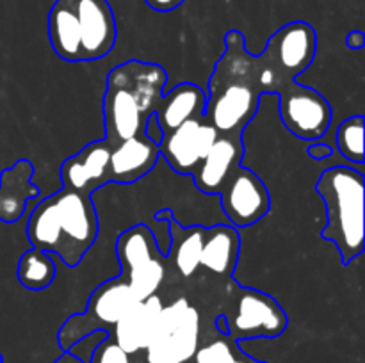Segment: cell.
<instances>
[{"mask_svg": "<svg viewBox=\"0 0 365 363\" xmlns=\"http://www.w3.org/2000/svg\"><path fill=\"white\" fill-rule=\"evenodd\" d=\"M245 146L241 135H217L209 153L192 173L195 185L205 194H220L223 185L241 166Z\"/></svg>", "mask_w": 365, "mask_h": 363, "instance_id": "15", "label": "cell"}, {"mask_svg": "<svg viewBox=\"0 0 365 363\" xmlns=\"http://www.w3.org/2000/svg\"><path fill=\"white\" fill-rule=\"evenodd\" d=\"M81 31L82 63L106 57L116 45L118 27L107 0H73Z\"/></svg>", "mask_w": 365, "mask_h": 363, "instance_id": "13", "label": "cell"}, {"mask_svg": "<svg viewBox=\"0 0 365 363\" xmlns=\"http://www.w3.org/2000/svg\"><path fill=\"white\" fill-rule=\"evenodd\" d=\"M116 255L121 265L120 276L138 301L155 295L166 276L164 255L155 233L146 224L128 228L118 237Z\"/></svg>", "mask_w": 365, "mask_h": 363, "instance_id": "6", "label": "cell"}, {"mask_svg": "<svg viewBox=\"0 0 365 363\" xmlns=\"http://www.w3.org/2000/svg\"><path fill=\"white\" fill-rule=\"evenodd\" d=\"M241 249V235L237 228L214 224L205 228L200 265L221 278H230L235 270Z\"/></svg>", "mask_w": 365, "mask_h": 363, "instance_id": "21", "label": "cell"}, {"mask_svg": "<svg viewBox=\"0 0 365 363\" xmlns=\"http://www.w3.org/2000/svg\"><path fill=\"white\" fill-rule=\"evenodd\" d=\"M164 216L170 219V256L171 262H173V267L178 270V274L182 278H191L200 267V255H202L203 238H205V228L180 226L171 217V212H166V210H164Z\"/></svg>", "mask_w": 365, "mask_h": 363, "instance_id": "22", "label": "cell"}, {"mask_svg": "<svg viewBox=\"0 0 365 363\" xmlns=\"http://www.w3.org/2000/svg\"><path fill=\"white\" fill-rule=\"evenodd\" d=\"M232 363H266V362H259V359H255V358H252V356L241 352V354H239Z\"/></svg>", "mask_w": 365, "mask_h": 363, "instance_id": "30", "label": "cell"}, {"mask_svg": "<svg viewBox=\"0 0 365 363\" xmlns=\"http://www.w3.org/2000/svg\"><path fill=\"white\" fill-rule=\"evenodd\" d=\"M163 306V301L157 298V294L138 301L118 320L110 337L128 354H139L152 342Z\"/></svg>", "mask_w": 365, "mask_h": 363, "instance_id": "17", "label": "cell"}, {"mask_svg": "<svg viewBox=\"0 0 365 363\" xmlns=\"http://www.w3.org/2000/svg\"><path fill=\"white\" fill-rule=\"evenodd\" d=\"M200 345V313L185 298L163 306L152 342L145 349L146 363H191Z\"/></svg>", "mask_w": 365, "mask_h": 363, "instance_id": "7", "label": "cell"}, {"mask_svg": "<svg viewBox=\"0 0 365 363\" xmlns=\"http://www.w3.org/2000/svg\"><path fill=\"white\" fill-rule=\"evenodd\" d=\"M160 159L159 144L146 135L127 139L110 148L109 184H134L145 178Z\"/></svg>", "mask_w": 365, "mask_h": 363, "instance_id": "16", "label": "cell"}, {"mask_svg": "<svg viewBox=\"0 0 365 363\" xmlns=\"http://www.w3.org/2000/svg\"><path fill=\"white\" fill-rule=\"evenodd\" d=\"M316 191L328 217L321 237L335 244L348 265L364 251V174L348 166H331L317 178Z\"/></svg>", "mask_w": 365, "mask_h": 363, "instance_id": "4", "label": "cell"}, {"mask_svg": "<svg viewBox=\"0 0 365 363\" xmlns=\"http://www.w3.org/2000/svg\"><path fill=\"white\" fill-rule=\"evenodd\" d=\"M56 262L52 255L38 248H31L18 260V281L29 290H45L56 280Z\"/></svg>", "mask_w": 365, "mask_h": 363, "instance_id": "23", "label": "cell"}, {"mask_svg": "<svg viewBox=\"0 0 365 363\" xmlns=\"http://www.w3.org/2000/svg\"><path fill=\"white\" fill-rule=\"evenodd\" d=\"M4 362V359H2V354H0V363H2Z\"/></svg>", "mask_w": 365, "mask_h": 363, "instance_id": "31", "label": "cell"}, {"mask_svg": "<svg viewBox=\"0 0 365 363\" xmlns=\"http://www.w3.org/2000/svg\"><path fill=\"white\" fill-rule=\"evenodd\" d=\"M145 135L150 139L152 142H155V144H159L160 141H163V128H160L159 121H157L155 114H152V116H148V120H146L145 123Z\"/></svg>", "mask_w": 365, "mask_h": 363, "instance_id": "25", "label": "cell"}, {"mask_svg": "<svg viewBox=\"0 0 365 363\" xmlns=\"http://www.w3.org/2000/svg\"><path fill=\"white\" fill-rule=\"evenodd\" d=\"M109 157L110 144L106 139L89 142L61 166L63 187L91 196L93 192L109 184Z\"/></svg>", "mask_w": 365, "mask_h": 363, "instance_id": "14", "label": "cell"}, {"mask_svg": "<svg viewBox=\"0 0 365 363\" xmlns=\"http://www.w3.org/2000/svg\"><path fill=\"white\" fill-rule=\"evenodd\" d=\"M280 117L287 130L302 141H317L331 125V107L316 89L294 82L278 95Z\"/></svg>", "mask_w": 365, "mask_h": 363, "instance_id": "9", "label": "cell"}, {"mask_svg": "<svg viewBox=\"0 0 365 363\" xmlns=\"http://www.w3.org/2000/svg\"><path fill=\"white\" fill-rule=\"evenodd\" d=\"M227 52L216 63L209 82L205 120L220 135H241L259 110L257 57L248 53L245 36L230 31L225 38Z\"/></svg>", "mask_w": 365, "mask_h": 363, "instance_id": "2", "label": "cell"}, {"mask_svg": "<svg viewBox=\"0 0 365 363\" xmlns=\"http://www.w3.org/2000/svg\"><path fill=\"white\" fill-rule=\"evenodd\" d=\"M217 135V130L205 120V116L189 120L173 130L164 132L163 141L159 142V153L170 164L171 169L192 177Z\"/></svg>", "mask_w": 365, "mask_h": 363, "instance_id": "12", "label": "cell"}, {"mask_svg": "<svg viewBox=\"0 0 365 363\" xmlns=\"http://www.w3.org/2000/svg\"><path fill=\"white\" fill-rule=\"evenodd\" d=\"M317 34L307 21H291L278 28L267 41L264 56L285 80H296L316 59Z\"/></svg>", "mask_w": 365, "mask_h": 363, "instance_id": "11", "label": "cell"}, {"mask_svg": "<svg viewBox=\"0 0 365 363\" xmlns=\"http://www.w3.org/2000/svg\"><path fill=\"white\" fill-rule=\"evenodd\" d=\"M331 153H334V149H331L328 144H323V142H314V144L309 148V155L317 160L328 159Z\"/></svg>", "mask_w": 365, "mask_h": 363, "instance_id": "27", "label": "cell"}, {"mask_svg": "<svg viewBox=\"0 0 365 363\" xmlns=\"http://www.w3.org/2000/svg\"><path fill=\"white\" fill-rule=\"evenodd\" d=\"M365 45V34L362 31H351L346 36V46L351 50H360Z\"/></svg>", "mask_w": 365, "mask_h": 363, "instance_id": "28", "label": "cell"}, {"mask_svg": "<svg viewBox=\"0 0 365 363\" xmlns=\"http://www.w3.org/2000/svg\"><path fill=\"white\" fill-rule=\"evenodd\" d=\"M364 116H353L337 128V148L349 162L364 164Z\"/></svg>", "mask_w": 365, "mask_h": 363, "instance_id": "24", "label": "cell"}, {"mask_svg": "<svg viewBox=\"0 0 365 363\" xmlns=\"http://www.w3.org/2000/svg\"><path fill=\"white\" fill-rule=\"evenodd\" d=\"M168 73L160 64L130 59L107 75L103 95L106 141L110 148L145 135V123L164 95Z\"/></svg>", "mask_w": 365, "mask_h": 363, "instance_id": "3", "label": "cell"}, {"mask_svg": "<svg viewBox=\"0 0 365 363\" xmlns=\"http://www.w3.org/2000/svg\"><path fill=\"white\" fill-rule=\"evenodd\" d=\"M146 6L152 7L153 11H159V13H170V11L177 9L178 6L185 2V0H145Z\"/></svg>", "mask_w": 365, "mask_h": 363, "instance_id": "26", "label": "cell"}, {"mask_svg": "<svg viewBox=\"0 0 365 363\" xmlns=\"http://www.w3.org/2000/svg\"><path fill=\"white\" fill-rule=\"evenodd\" d=\"M53 363H84V362H82L81 358H77V356H75V354H71V352L64 351L63 354H61L59 358H57Z\"/></svg>", "mask_w": 365, "mask_h": 363, "instance_id": "29", "label": "cell"}, {"mask_svg": "<svg viewBox=\"0 0 365 363\" xmlns=\"http://www.w3.org/2000/svg\"><path fill=\"white\" fill-rule=\"evenodd\" d=\"M32 248L56 255L70 269L77 267L98 237V216L91 196L63 187L41 199L27 221Z\"/></svg>", "mask_w": 365, "mask_h": 363, "instance_id": "1", "label": "cell"}, {"mask_svg": "<svg viewBox=\"0 0 365 363\" xmlns=\"http://www.w3.org/2000/svg\"><path fill=\"white\" fill-rule=\"evenodd\" d=\"M34 166L31 160L20 159L0 173V221L13 224L24 217L31 199L41 194L32 184Z\"/></svg>", "mask_w": 365, "mask_h": 363, "instance_id": "18", "label": "cell"}, {"mask_svg": "<svg viewBox=\"0 0 365 363\" xmlns=\"http://www.w3.org/2000/svg\"><path fill=\"white\" fill-rule=\"evenodd\" d=\"M221 209L234 228H248L267 216L271 196L264 182L239 166L220 191Z\"/></svg>", "mask_w": 365, "mask_h": 363, "instance_id": "10", "label": "cell"}, {"mask_svg": "<svg viewBox=\"0 0 365 363\" xmlns=\"http://www.w3.org/2000/svg\"><path fill=\"white\" fill-rule=\"evenodd\" d=\"M135 302H138V298L123 278L116 276L103 281L95 288L84 312L71 315L61 326L59 333H57V342H59L61 349L68 351L75 342L93 331H106L110 337L118 320Z\"/></svg>", "mask_w": 365, "mask_h": 363, "instance_id": "5", "label": "cell"}, {"mask_svg": "<svg viewBox=\"0 0 365 363\" xmlns=\"http://www.w3.org/2000/svg\"><path fill=\"white\" fill-rule=\"evenodd\" d=\"M48 41L53 52L68 63H82L81 31L73 0H56L46 18Z\"/></svg>", "mask_w": 365, "mask_h": 363, "instance_id": "20", "label": "cell"}, {"mask_svg": "<svg viewBox=\"0 0 365 363\" xmlns=\"http://www.w3.org/2000/svg\"><path fill=\"white\" fill-rule=\"evenodd\" d=\"M227 335L235 342L277 338L287 330V313L266 292L235 287L230 306L223 312Z\"/></svg>", "mask_w": 365, "mask_h": 363, "instance_id": "8", "label": "cell"}, {"mask_svg": "<svg viewBox=\"0 0 365 363\" xmlns=\"http://www.w3.org/2000/svg\"><path fill=\"white\" fill-rule=\"evenodd\" d=\"M207 93L200 85L182 82L164 93L155 109V117L163 132H170L189 120H198L205 114Z\"/></svg>", "mask_w": 365, "mask_h": 363, "instance_id": "19", "label": "cell"}]
</instances>
